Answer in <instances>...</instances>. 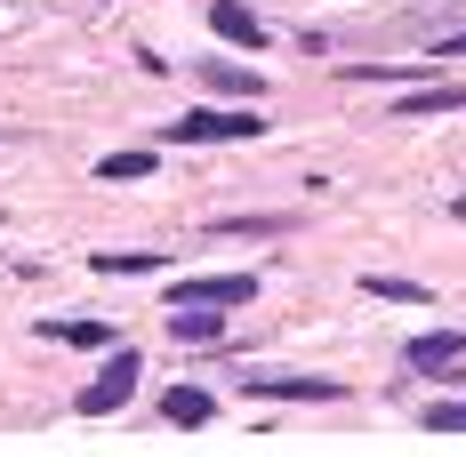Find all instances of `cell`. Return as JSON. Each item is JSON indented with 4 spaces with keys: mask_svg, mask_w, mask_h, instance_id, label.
I'll return each mask as SVG.
<instances>
[{
    "mask_svg": "<svg viewBox=\"0 0 466 457\" xmlns=\"http://www.w3.org/2000/svg\"><path fill=\"white\" fill-rule=\"evenodd\" d=\"M201 89H209V96H233V104H258L266 81H258L249 65H218V56H201Z\"/></svg>",
    "mask_w": 466,
    "mask_h": 457,
    "instance_id": "cell-8",
    "label": "cell"
},
{
    "mask_svg": "<svg viewBox=\"0 0 466 457\" xmlns=\"http://www.w3.org/2000/svg\"><path fill=\"white\" fill-rule=\"evenodd\" d=\"M169 337L193 345V353H209V345H226V313H218V305H177V313H169Z\"/></svg>",
    "mask_w": 466,
    "mask_h": 457,
    "instance_id": "cell-7",
    "label": "cell"
},
{
    "mask_svg": "<svg viewBox=\"0 0 466 457\" xmlns=\"http://www.w3.org/2000/svg\"><path fill=\"white\" fill-rule=\"evenodd\" d=\"M402 369H419V377L466 369V329H426V337H410V345H402Z\"/></svg>",
    "mask_w": 466,
    "mask_h": 457,
    "instance_id": "cell-5",
    "label": "cell"
},
{
    "mask_svg": "<svg viewBox=\"0 0 466 457\" xmlns=\"http://www.w3.org/2000/svg\"><path fill=\"white\" fill-rule=\"evenodd\" d=\"M89 265H96V273H161L169 257H161V249H96Z\"/></svg>",
    "mask_w": 466,
    "mask_h": 457,
    "instance_id": "cell-13",
    "label": "cell"
},
{
    "mask_svg": "<svg viewBox=\"0 0 466 457\" xmlns=\"http://www.w3.org/2000/svg\"><path fill=\"white\" fill-rule=\"evenodd\" d=\"M451 217H459V225H466V193H459V201H451Z\"/></svg>",
    "mask_w": 466,
    "mask_h": 457,
    "instance_id": "cell-18",
    "label": "cell"
},
{
    "mask_svg": "<svg viewBox=\"0 0 466 457\" xmlns=\"http://www.w3.org/2000/svg\"><path fill=\"white\" fill-rule=\"evenodd\" d=\"M402 121H426V113H466V89H402L394 96Z\"/></svg>",
    "mask_w": 466,
    "mask_h": 457,
    "instance_id": "cell-11",
    "label": "cell"
},
{
    "mask_svg": "<svg viewBox=\"0 0 466 457\" xmlns=\"http://www.w3.org/2000/svg\"><path fill=\"white\" fill-rule=\"evenodd\" d=\"M161 297H169V313H177V305H218V313H226V305H249V297H258V273H201V281H169Z\"/></svg>",
    "mask_w": 466,
    "mask_h": 457,
    "instance_id": "cell-4",
    "label": "cell"
},
{
    "mask_svg": "<svg viewBox=\"0 0 466 457\" xmlns=\"http://www.w3.org/2000/svg\"><path fill=\"white\" fill-rule=\"evenodd\" d=\"M161 137L169 144H249V137H266V113H258V104H193V113H177Z\"/></svg>",
    "mask_w": 466,
    "mask_h": 457,
    "instance_id": "cell-1",
    "label": "cell"
},
{
    "mask_svg": "<svg viewBox=\"0 0 466 457\" xmlns=\"http://www.w3.org/2000/svg\"><path fill=\"white\" fill-rule=\"evenodd\" d=\"M249 402H346L338 377H306V369H241Z\"/></svg>",
    "mask_w": 466,
    "mask_h": 457,
    "instance_id": "cell-3",
    "label": "cell"
},
{
    "mask_svg": "<svg viewBox=\"0 0 466 457\" xmlns=\"http://www.w3.org/2000/svg\"><path fill=\"white\" fill-rule=\"evenodd\" d=\"M298 217H209V233H241V241H258V233H289Z\"/></svg>",
    "mask_w": 466,
    "mask_h": 457,
    "instance_id": "cell-15",
    "label": "cell"
},
{
    "mask_svg": "<svg viewBox=\"0 0 466 457\" xmlns=\"http://www.w3.org/2000/svg\"><path fill=\"white\" fill-rule=\"evenodd\" d=\"M370 297H402V305H426V281H402V273H362Z\"/></svg>",
    "mask_w": 466,
    "mask_h": 457,
    "instance_id": "cell-14",
    "label": "cell"
},
{
    "mask_svg": "<svg viewBox=\"0 0 466 457\" xmlns=\"http://www.w3.org/2000/svg\"><path fill=\"white\" fill-rule=\"evenodd\" d=\"M419 425H426V433H466V402H434Z\"/></svg>",
    "mask_w": 466,
    "mask_h": 457,
    "instance_id": "cell-16",
    "label": "cell"
},
{
    "mask_svg": "<svg viewBox=\"0 0 466 457\" xmlns=\"http://www.w3.org/2000/svg\"><path fill=\"white\" fill-rule=\"evenodd\" d=\"M153 169H161V153H105V161H96V184H137V177H153Z\"/></svg>",
    "mask_w": 466,
    "mask_h": 457,
    "instance_id": "cell-12",
    "label": "cell"
},
{
    "mask_svg": "<svg viewBox=\"0 0 466 457\" xmlns=\"http://www.w3.org/2000/svg\"><path fill=\"white\" fill-rule=\"evenodd\" d=\"M137 377H145V353H137V345H113V353H105V369L81 385V417H113V410H129Z\"/></svg>",
    "mask_w": 466,
    "mask_h": 457,
    "instance_id": "cell-2",
    "label": "cell"
},
{
    "mask_svg": "<svg viewBox=\"0 0 466 457\" xmlns=\"http://www.w3.org/2000/svg\"><path fill=\"white\" fill-rule=\"evenodd\" d=\"M434 56H466V33H442V41H434Z\"/></svg>",
    "mask_w": 466,
    "mask_h": 457,
    "instance_id": "cell-17",
    "label": "cell"
},
{
    "mask_svg": "<svg viewBox=\"0 0 466 457\" xmlns=\"http://www.w3.org/2000/svg\"><path fill=\"white\" fill-rule=\"evenodd\" d=\"M41 337H56V345H81V353H113V321H73V313H48Z\"/></svg>",
    "mask_w": 466,
    "mask_h": 457,
    "instance_id": "cell-9",
    "label": "cell"
},
{
    "mask_svg": "<svg viewBox=\"0 0 466 457\" xmlns=\"http://www.w3.org/2000/svg\"><path fill=\"white\" fill-rule=\"evenodd\" d=\"M209 410H218V393H209V385H169V393H161V417H169V425H209Z\"/></svg>",
    "mask_w": 466,
    "mask_h": 457,
    "instance_id": "cell-10",
    "label": "cell"
},
{
    "mask_svg": "<svg viewBox=\"0 0 466 457\" xmlns=\"http://www.w3.org/2000/svg\"><path fill=\"white\" fill-rule=\"evenodd\" d=\"M209 33H218L226 48H266L274 41V25H258L241 0H209Z\"/></svg>",
    "mask_w": 466,
    "mask_h": 457,
    "instance_id": "cell-6",
    "label": "cell"
}]
</instances>
